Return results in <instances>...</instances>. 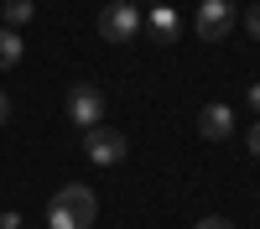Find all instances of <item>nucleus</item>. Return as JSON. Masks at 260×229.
<instances>
[{
  "label": "nucleus",
  "mask_w": 260,
  "mask_h": 229,
  "mask_svg": "<svg viewBox=\"0 0 260 229\" xmlns=\"http://www.w3.org/2000/svg\"><path fill=\"white\" fill-rule=\"evenodd\" d=\"M250 156H260V125H250Z\"/></svg>",
  "instance_id": "f8f14e48"
},
{
  "label": "nucleus",
  "mask_w": 260,
  "mask_h": 229,
  "mask_svg": "<svg viewBox=\"0 0 260 229\" xmlns=\"http://www.w3.org/2000/svg\"><path fill=\"white\" fill-rule=\"evenodd\" d=\"M141 21H146V16H141L136 6H130V0H110V6L99 11V37L120 47V42H130V37L141 31Z\"/></svg>",
  "instance_id": "f03ea898"
},
{
  "label": "nucleus",
  "mask_w": 260,
  "mask_h": 229,
  "mask_svg": "<svg viewBox=\"0 0 260 229\" xmlns=\"http://www.w3.org/2000/svg\"><path fill=\"white\" fill-rule=\"evenodd\" d=\"M146 26H151V37L167 47V42H177L182 21H177V11H172V6H151V11H146Z\"/></svg>",
  "instance_id": "0eeeda50"
},
{
  "label": "nucleus",
  "mask_w": 260,
  "mask_h": 229,
  "mask_svg": "<svg viewBox=\"0 0 260 229\" xmlns=\"http://www.w3.org/2000/svg\"><path fill=\"white\" fill-rule=\"evenodd\" d=\"M83 151H89V161H99V167H115V161H125L130 141L120 130H110V125H94V130H83Z\"/></svg>",
  "instance_id": "20e7f679"
},
{
  "label": "nucleus",
  "mask_w": 260,
  "mask_h": 229,
  "mask_svg": "<svg viewBox=\"0 0 260 229\" xmlns=\"http://www.w3.org/2000/svg\"><path fill=\"white\" fill-rule=\"evenodd\" d=\"M151 6H172V0H151Z\"/></svg>",
  "instance_id": "2eb2a0df"
},
{
  "label": "nucleus",
  "mask_w": 260,
  "mask_h": 229,
  "mask_svg": "<svg viewBox=\"0 0 260 229\" xmlns=\"http://www.w3.org/2000/svg\"><path fill=\"white\" fill-rule=\"evenodd\" d=\"M94 219H99V198H94L83 182L57 187L52 203H47V229H89Z\"/></svg>",
  "instance_id": "f257e3e1"
},
{
  "label": "nucleus",
  "mask_w": 260,
  "mask_h": 229,
  "mask_svg": "<svg viewBox=\"0 0 260 229\" xmlns=\"http://www.w3.org/2000/svg\"><path fill=\"white\" fill-rule=\"evenodd\" d=\"M245 26H250V37L260 42V0H255V6H250V16H245Z\"/></svg>",
  "instance_id": "9d476101"
},
{
  "label": "nucleus",
  "mask_w": 260,
  "mask_h": 229,
  "mask_svg": "<svg viewBox=\"0 0 260 229\" xmlns=\"http://www.w3.org/2000/svg\"><path fill=\"white\" fill-rule=\"evenodd\" d=\"M198 136H203V141H229V136H234L229 104H203V110H198Z\"/></svg>",
  "instance_id": "423d86ee"
},
{
  "label": "nucleus",
  "mask_w": 260,
  "mask_h": 229,
  "mask_svg": "<svg viewBox=\"0 0 260 229\" xmlns=\"http://www.w3.org/2000/svg\"><path fill=\"white\" fill-rule=\"evenodd\" d=\"M6 115H11V99H6V94H0V125H6Z\"/></svg>",
  "instance_id": "4468645a"
},
{
  "label": "nucleus",
  "mask_w": 260,
  "mask_h": 229,
  "mask_svg": "<svg viewBox=\"0 0 260 229\" xmlns=\"http://www.w3.org/2000/svg\"><path fill=\"white\" fill-rule=\"evenodd\" d=\"M250 110L260 115V83H250Z\"/></svg>",
  "instance_id": "ddd939ff"
},
{
  "label": "nucleus",
  "mask_w": 260,
  "mask_h": 229,
  "mask_svg": "<svg viewBox=\"0 0 260 229\" xmlns=\"http://www.w3.org/2000/svg\"><path fill=\"white\" fill-rule=\"evenodd\" d=\"M234 21H240V11H234L229 0H203L198 16H192V31H198L203 42H224L234 31Z\"/></svg>",
  "instance_id": "7ed1b4c3"
},
{
  "label": "nucleus",
  "mask_w": 260,
  "mask_h": 229,
  "mask_svg": "<svg viewBox=\"0 0 260 229\" xmlns=\"http://www.w3.org/2000/svg\"><path fill=\"white\" fill-rule=\"evenodd\" d=\"M192 229H234V224H229V219H219V214H208V219H198Z\"/></svg>",
  "instance_id": "9b49d317"
},
{
  "label": "nucleus",
  "mask_w": 260,
  "mask_h": 229,
  "mask_svg": "<svg viewBox=\"0 0 260 229\" xmlns=\"http://www.w3.org/2000/svg\"><path fill=\"white\" fill-rule=\"evenodd\" d=\"M68 120L83 125V130H94V125L104 120V94L94 89V83H73L68 89Z\"/></svg>",
  "instance_id": "39448f33"
},
{
  "label": "nucleus",
  "mask_w": 260,
  "mask_h": 229,
  "mask_svg": "<svg viewBox=\"0 0 260 229\" xmlns=\"http://www.w3.org/2000/svg\"><path fill=\"white\" fill-rule=\"evenodd\" d=\"M21 52H26V47H21V37H16L11 26H0V68H16Z\"/></svg>",
  "instance_id": "1a4fd4ad"
},
{
  "label": "nucleus",
  "mask_w": 260,
  "mask_h": 229,
  "mask_svg": "<svg viewBox=\"0 0 260 229\" xmlns=\"http://www.w3.org/2000/svg\"><path fill=\"white\" fill-rule=\"evenodd\" d=\"M31 16H37V0H6V6H0V21H6L11 31H16V26H26Z\"/></svg>",
  "instance_id": "6e6552de"
}]
</instances>
